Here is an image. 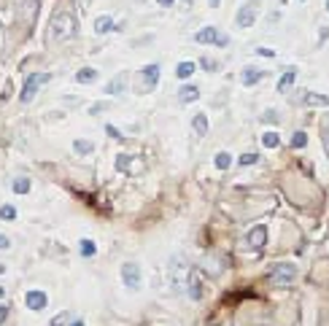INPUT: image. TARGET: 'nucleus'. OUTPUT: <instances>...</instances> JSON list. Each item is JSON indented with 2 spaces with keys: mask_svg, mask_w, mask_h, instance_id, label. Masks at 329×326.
I'll use <instances>...</instances> for the list:
<instances>
[{
  "mask_svg": "<svg viewBox=\"0 0 329 326\" xmlns=\"http://www.w3.org/2000/svg\"><path fill=\"white\" fill-rule=\"evenodd\" d=\"M78 33V19L70 6H57L49 19V33H46V38H49V43H60V41H68V38H73Z\"/></svg>",
  "mask_w": 329,
  "mask_h": 326,
  "instance_id": "1",
  "label": "nucleus"
},
{
  "mask_svg": "<svg viewBox=\"0 0 329 326\" xmlns=\"http://www.w3.org/2000/svg\"><path fill=\"white\" fill-rule=\"evenodd\" d=\"M197 273L194 265L184 259V256H173V262H170V283H173V289L178 294H186V286H189V278Z\"/></svg>",
  "mask_w": 329,
  "mask_h": 326,
  "instance_id": "2",
  "label": "nucleus"
},
{
  "mask_svg": "<svg viewBox=\"0 0 329 326\" xmlns=\"http://www.w3.org/2000/svg\"><path fill=\"white\" fill-rule=\"evenodd\" d=\"M135 81H138V92L140 95H146V92L156 89V84H159V65H146L140 68V71L135 73Z\"/></svg>",
  "mask_w": 329,
  "mask_h": 326,
  "instance_id": "3",
  "label": "nucleus"
},
{
  "mask_svg": "<svg viewBox=\"0 0 329 326\" xmlns=\"http://www.w3.org/2000/svg\"><path fill=\"white\" fill-rule=\"evenodd\" d=\"M49 79H51L49 73H30L25 79V87H22V92H19V100H22V103H33V97L38 95V89H41L43 84H49Z\"/></svg>",
  "mask_w": 329,
  "mask_h": 326,
  "instance_id": "4",
  "label": "nucleus"
},
{
  "mask_svg": "<svg viewBox=\"0 0 329 326\" xmlns=\"http://www.w3.org/2000/svg\"><path fill=\"white\" fill-rule=\"evenodd\" d=\"M297 281V267L292 262H278L276 267L270 270V283L276 286H292Z\"/></svg>",
  "mask_w": 329,
  "mask_h": 326,
  "instance_id": "5",
  "label": "nucleus"
},
{
  "mask_svg": "<svg viewBox=\"0 0 329 326\" xmlns=\"http://www.w3.org/2000/svg\"><path fill=\"white\" fill-rule=\"evenodd\" d=\"M122 281L130 291H138L140 286H143V273H140L138 262H124L122 265Z\"/></svg>",
  "mask_w": 329,
  "mask_h": 326,
  "instance_id": "6",
  "label": "nucleus"
},
{
  "mask_svg": "<svg viewBox=\"0 0 329 326\" xmlns=\"http://www.w3.org/2000/svg\"><path fill=\"white\" fill-rule=\"evenodd\" d=\"M194 41H197V43H202V46H208V43L227 46V43H230V38H227L224 33H218L216 27H202V30H197V35H194Z\"/></svg>",
  "mask_w": 329,
  "mask_h": 326,
  "instance_id": "7",
  "label": "nucleus"
},
{
  "mask_svg": "<svg viewBox=\"0 0 329 326\" xmlns=\"http://www.w3.org/2000/svg\"><path fill=\"white\" fill-rule=\"evenodd\" d=\"M256 22V6H251V3H246V6H240L238 9V14H235V25L238 27H251Z\"/></svg>",
  "mask_w": 329,
  "mask_h": 326,
  "instance_id": "8",
  "label": "nucleus"
},
{
  "mask_svg": "<svg viewBox=\"0 0 329 326\" xmlns=\"http://www.w3.org/2000/svg\"><path fill=\"white\" fill-rule=\"evenodd\" d=\"M264 243H267V227H254L251 232H248V237H246V245L248 248H262Z\"/></svg>",
  "mask_w": 329,
  "mask_h": 326,
  "instance_id": "9",
  "label": "nucleus"
},
{
  "mask_svg": "<svg viewBox=\"0 0 329 326\" xmlns=\"http://www.w3.org/2000/svg\"><path fill=\"white\" fill-rule=\"evenodd\" d=\"M132 167H143V162L132 159L130 154H119V157H116V170H119V173H135Z\"/></svg>",
  "mask_w": 329,
  "mask_h": 326,
  "instance_id": "10",
  "label": "nucleus"
},
{
  "mask_svg": "<svg viewBox=\"0 0 329 326\" xmlns=\"http://www.w3.org/2000/svg\"><path fill=\"white\" fill-rule=\"evenodd\" d=\"M25 305H27L30 310H43L46 305H49V297H46L43 291H27Z\"/></svg>",
  "mask_w": 329,
  "mask_h": 326,
  "instance_id": "11",
  "label": "nucleus"
},
{
  "mask_svg": "<svg viewBox=\"0 0 329 326\" xmlns=\"http://www.w3.org/2000/svg\"><path fill=\"white\" fill-rule=\"evenodd\" d=\"M194 100H200V89L194 87V84H184V87L178 89V103L189 105V103H194Z\"/></svg>",
  "mask_w": 329,
  "mask_h": 326,
  "instance_id": "12",
  "label": "nucleus"
},
{
  "mask_svg": "<svg viewBox=\"0 0 329 326\" xmlns=\"http://www.w3.org/2000/svg\"><path fill=\"white\" fill-rule=\"evenodd\" d=\"M127 79H130L127 73H119V76H116V79L105 87V95H122L124 87H127Z\"/></svg>",
  "mask_w": 329,
  "mask_h": 326,
  "instance_id": "13",
  "label": "nucleus"
},
{
  "mask_svg": "<svg viewBox=\"0 0 329 326\" xmlns=\"http://www.w3.org/2000/svg\"><path fill=\"white\" fill-rule=\"evenodd\" d=\"M302 103L310 105V108H324V105H329V97L326 95H316V92H305Z\"/></svg>",
  "mask_w": 329,
  "mask_h": 326,
  "instance_id": "14",
  "label": "nucleus"
},
{
  "mask_svg": "<svg viewBox=\"0 0 329 326\" xmlns=\"http://www.w3.org/2000/svg\"><path fill=\"white\" fill-rule=\"evenodd\" d=\"M262 79H264V73L256 71V68H246V71H243V84H246V87H254V84H259Z\"/></svg>",
  "mask_w": 329,
  "mask_h": 326,
  "instance_id": "15",
  "label": "nucleus"
},
{
  "mask_svg": "<svg viewBox=\"0 0 329 326\" xmlns=\"http://www.w3.org/2000/svg\"><path fill=\"white\" fill-rule=\"evenodd\" d=\"M111 30H114V19L108 17V14H105V17H97V19H95V33H97V35H105V33H111Z\"/></svg>",
  "mask_w": 329,
  "mask_h": 326,
  "instance_id": "16",
  "label": "nucleus"
},
{
  "mask_svg": "<svg viewBox=\"0 0 329 326\" xmlns=\"http://www.w3.org/2000/svg\"><path fill=\"white\" fill-rule=\"evenodd\" d=\"M76 81H78V84H92V81H97V71H95V68H81V71L76 73Z\"/></svg>",
  "mask_w": 329,
  "mask_h": 326,
  "instance_id": "17",
  "label": "nucleus"
},
{
  "mask_svg": "<svg viewBox=\"0 0 329 326\" xmlns=\"http://www.w3.org/2000/svg\"><path fill=\"white\" fill-rule=\"evenodd\" d=\"M73 151L78 154V157H87V154L95 151V143H92V141H81V138H78V141H73Z\"/></svg>",
  "mask_w": 329,
  "mask_h": 326,
  "instance_id": "18",
  "label": "nucleus"
},
{
  "mask_svg": "<svg viewBox=\"0 0 329 326\" xmlns=\"http://www.w3.org/2000/svg\"><path fill=\"white\" fill-rule=\"evenodd\" d=\"M192 127H194V133L202 138V135L208 133V116H205V113H197V116L192 119Z\"/></svg>",
  "mask_w": 329,
  "mask_h": 326,
  "instance_id": "19",
  "label": "nucleus"
},
{
  "mask_svg": "<svg viewBox=\"0 0 329 326\" xmlns=\"http://www.w3.org/2000/svg\"><path fill=\"white\" fill-rule=\"evenodd\" d=\"M294 81H297V71H286L284 76H281V81H278V92H289Z\"/></svg>",
  "mask_w": 329,
  "mask_h": 326,
  "instance_id": "20",
  "label": "nucleus"
},
{
  "mask_svg": "<svg viewBox=\"0 0 329 326\" xmlns=\"http://www.w3.org/2000/svg\"><path fill=\"white\" fill-rule=\"evenodd\" d=\"M11 189H14V194H27V191H30V178H27V175H19V178H14Z\"/></svg>",
  "mask_w": 329,
  "mask_h": 326,
  "instance_id": "21",
  "label": "nucleus"
},
{
  "mask_svg": "<svg viewBox=\"0 0 329 326\" xmlns=\"http://www.w3.org/2000/svg\"><path fill=\"white\" fill-rule=\"evenodd\" d=\"M194 71H197V65H194V62H189V59H186V62H181V65L176 68V76H178V79H189V76H192Z\"/></svg>",
  "mask_w": 329,
  "mask_h": 326,
  "instance_id": "22",
  "label": "nucleus"
},
{
  "mask_svg": "<svg viewBox=\"0 0 329 326\" xmlns=\"http://www.w3.org/2000/svg\"><path fill=\"white\" fill-rule=\"evenodd\" d=\"M78 251H81V256H87V259H92V256L97 253V245L92 243V240H81V243H78Z\"/></svg>",
  "mask_w": 329,
  "mask_h": 326,
  "instance_id": "23",
  "label": "nucleus"
},
{
  "mask_svg": "<svg viewBox=\"0 0 329 326\" xmlns=\"http://www.w3.org/2000/svg\"><path fill=\"white\" fill-rule=\"evenodd\" d=\"M278 143H281L278 133H264V135H262V146H264V149H276Z\"/></svg>",
  "mask_w": 329,
  "mask_h": 326,
  "instance_id": "24",
  "label": "nucleus"
},
{
  "mask_svg": "<svg viewBox=\"0 0 329 326\" xmlns=\"http://www.w3.org/2000/svg\"><path fill=\"white\" fill-rule=\"evenodd\" d=\"M230 165H232V157H230V154H227V151L216 154V167H218V170H227Z\"/></svg>",
  "mask_w": 329,
  "mask_h": 326,
  "instance_id": "25",
  "label": "nucleus"
},
{
  "mask_svg": "<svg viewBox=\"0 0 329 326\" xmlns=\"http://www.w3.org/2000/svg\"><path fill=\"white\" fill-rule=\"evenodd\" d=\"M0 219H3V221H14V219H17V208H14V205H3V208H0Z\"/></svg>",
  "mask_w": 329,
  "mask_h": 326,
  "instance_id": "26",
  "label": "nucleus"
},
{
  "mask_svg": "<svg viewBox=\"0 0 329 326\" xmlns=\"http://www.w3.org/2000/svg\"><path fill=\"white\" fill-rule=\"evenodd\" d=\"M292 146H294V149H305V146H308V135H305V133H294L292 135Z\"/></svg>",
  "mask_w": 329,
  "mask_h": 326,
  "instance_id": "27",
  "label": "nucleus"
},
{
  "mask_svg": "<svg viewBox=\"0 0 329 326\" xmlns=\"http://www.w3.org/2000/svg\"><path fill=\"white\" fill-rule=\"evenodd\" d=\"M205 270L208 273H213V275H218L224 270V262H210V259H205Z\"/></svg>",
  "mask_w": 329,
  "mask_h": 326,
  "instance_id": "28",
  "label": "nucleus"
},
{
  "mask_svg": "<svg viewBox=\"0 0 329 326\" xmlns=\"http://www.w3.org/2000/svg\"><path fill=\"white\" fill-rule=\"evenodd\" d=\"M256 162H259V154H243V157H240V165H243V167L256 165Z\"/></svg>",
  "mask_w": 329,
  "mask_h": 326,
  "instance_id": "29",
  "label": "nucleus"
},
{
  "mask_svg": "<svg viewBox=\"0 0 329 326\" xmlns=\"http://www.w3.org/2000/svg\"><path fill=\"white\" fill-rule=\"evenodd\" d=\"M200 65L205 68L208 73H213V71H218V62H213V59H208V57H202V59H200Z\"/></svg>",
  "mask_w": 329,
  "mask_h": 326,
  "instance_id": "30",
  "label": "nucleus"
},
{
  "mask_svg": "<svg viewBox=\"0 0 329 326\" xmlns=\"http://www.w3.org/2000/svg\"><path fill=\"white\" fill-rule=\"evenodd\" d=\"M65 323H68V313H60L51 318V326H65Z\"/></svg>",
  "mask_w": 329,
  "mask_h": 326,
  "instance_id": "31",
  "label": "nucleus"
},
{
  "mask_svg": "<svg viewBox=\"0 0 329 326\" xmlns=\"http://www.w3.org/2000/svg\"><path fill=\"white\" fill-rule=\"evenodd\" d=\"M105 133L111 135V138H122V133H119V129L114 127V124H108V127H105Z\"/></svg>",
  "mask_w": 329,
  "mask_h": 326,
  "instance_id": "32",
  "label": "nucleus"
},
{
  "mask_svg": "<svg viewBox=\"0 0 329 326\" xmlns=\"http://www.w3.org/2000/svg\"><path fill=\"white\" fill-rule=\"evenodd\" d=\"M9 245H11V240L6 237V235H0V251H6V248H9Z\"/></svg>",
  "mask_w": 329,
  "mask_h": 326,
  "instance_id": "33",
  "label": "nucleus"
},
{
  "mask_svg": "<svg viewBox=\"0 0 329 326\" xmlns=\"http://www.w3.org/2000/svg\"><path fill=\"white\" fill-rule=\"evenodd\" d=\"M156 3H159L162 9H170V6H176V0H156Z\"/></svg>",
  "mask_w": 329,
  "mask_h": 326,
  "instance_id": "34",
  "label": "nucleus"
},
{
  "mask_svg": "<svg viewBox=\"0 0 329 326\" xmlns=\"http://www.w3.org/2000/svg\"><path fill=\"white\" fill-rule=\"evenodd\" d=\"M103 108H108V105H103V103H97V105H92V111H89V113H100V111H103Z\"/></svg>",
  "mask_w": 329,
  "mask_h": 326,
  "instance_id": "35",
  "label": "nucleus"
},
{
  "mask_svg": "<svg viewBox=\"0 0 329 326\" xmlns=\"http://www.w3.org/2000/svg\"><path fill=\"white\" fill-rule=\"evenodd\" d=\"M6 313H9V310H6V305H0V321L6 318Z\"/></svg>",
  "mask_w": 329,
  "mask_h": 326,
  "instance_id": "36",
  "label": "nucleus"
},
{
  "mask_svg": "<svg viewBox=\"0 0 329 326\" xmlns=\"http://www.w3.org/2000/svg\"><path fill=\"white\" fill-rule=\"evenodd\" d=\"M218 3H222V0H210V6H218Z\"/></svg>",
  "mask_w": 329,
  "mask_h": 326,
  "instance_id": "37",
  "label": "nucleus"
},
{
  "mask_svg": "<svg viewBox=\"0 0 329 326\" xmlns=\"http://www.w3.org/2000/svg\"><path fill=\"white\" fill-rule=\"evenodd\" d=\"M73 326H84V321H73Z\"/></svg>",
  "mask_w": 329,
  "mask_h": 326,
  "instance_id": "38",
  "label": "nucleus"
},
{
  "mask_svg": "<svg viewBox=\"0 0 329 326\" xmlns=\"http://www.w3.org/2000/svg\"><path fill=\"white\" fill-rule=\"evenodd\" d=\"M326 11H329V0H326Z\"/></svg>",
  "mask_w": 329,
  "mask_h": 326,
  "instance_id": "39",
  "label": "nucleus"
}]
</instances>
